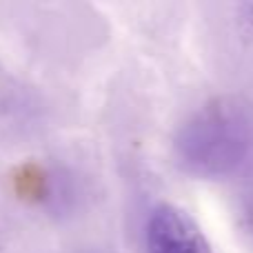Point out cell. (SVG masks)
<instances>
[{"instance_id": "cell-3", "label": "cell", "mask_w": 253, "mask_h": 253, "mask_svg": "<svg viewBox=\"0 0 253 253\" xmlns=\"http://www.w3.org/2000/svg\"><path fill=\"white\" fill-rule=\"evenodd\" d=\"M247 7H251V18H253V0H247ZM253 22V20H251Z\"/></svg>"}, {"instance_id": "cell-2", "label": "cell", "mask_w": 253, "mask_h": 253, "mask_svg": "<svg viewBox=\"0 0 253 253\" xmlns=\"http://www.w3.org/2000/svg\"><path fill=\"white\" fill-rule=\"evenodd\" d=\"M147 253H213L207 236L184 209L162 202L144 227Z\"/></svg>"}, {"instance_id": "cell-1", "label": "cell", "mask_w": 253, "mask_h": 253, "mask_svg": "<svg viewBox=\"0 0 253 253\" xmlns=\"http://www.w3.org/2000/svg\"><path fill=\"white\" fill-rule=\"evenodd\" d=\"M175 151L189 173L205 178L233 173L253 151V123L240 107L215 102L182 126Z\"/></svg>"}]
</instances>
